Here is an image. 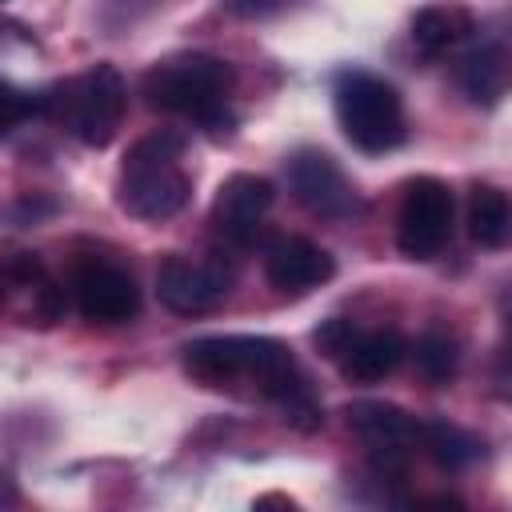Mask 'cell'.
<instances>
[{"label": "cell", "mask_w": 512, "mask_h": 512, "mask_svg": "<svg viewBox=\"0 0 512 512\" xmlns=\"http://www.w3.org/2000/svg\"><path fill=\"white\" fill-rule=\"evenodd\" d=\"M288 0H228V8L236 12V16H248V20H260V16H272V12H280Z\"/></svg>", "instance_id": "cell-20"}, {"label": "cell", "mask_w": 512, "mask_h": 512, "mask_svg": "<svg viewBox=\"0 0 512 512\" xmlns=\"http://www.w3.org/2000/svg\"><path fill=\"white\" fill-rule=\"evenodd\" d=\"M468 236L480 248H504L508 228H512V208L508 196L496 184H476L468 196Z\"/></svg>", "instance_id": "cell-16"}, {"label": "cell", "mask_w": 512, "mask_h": 512, "mask_svg": "<svg viewBox=\"0 0 512 512\" xmlns=\"http://www.w3.org/2000/svg\"><path fill=\"white\" fill-rule=\"evenodd\" d=\"M276 200V188L272 180L256 176V172H236L228 176L220 188H216V200H212V232L228 244V248H252L256 236H260V224L268 216Z\"/></svg>", "instance_id": "cell-12"}, {"label": "cell", "mask_w": 512, "mask_h": 512, "mask_svg": "<svg viewBox=\"0 0 512 512\" xmlns=\"http://www.w3.org/2000/svg\"><path fill=\"white\" fill-rule=\"evenodd\" d=\"M456 200L452 188L436 176H416L404 184L400 212H396V244L408 260H432L452 240Z\"/></svg>", "instance_id": "cell-7"}, {"label": "cell", "mask_w": 512, "mask_h": 512, "mask_svg": "<svg viewBox=\"0 0 512 512\" xmlns=\"http://www.w3.org/2000/svg\"><path fill=\"white\" fill-rule=\"evenodd\" d=\"M468 32V12L452 4H428L412 20V48L420 60H440Z\"/></svg>", "instance_id": "cell-15"}, {"label": "cell", "mask_w": 512, "mask_h": 512, "mask_svg": "<svg viewBox=\"0 0 512 512\" xmlns=\"http://www.w3.org/2000/svg\"><path fill=\"white\" fill-rule=\"evenodd\" d=\"M180 364L192 380L212 388L240 384V380L252 384L260 396H268L284 412L288 424L304 432L324 420L292 348L272 336H200L180 348Z\"/></svg>", "instance_id": "cell-1"}, {"label": "cell", "mask_w": 512, "mask_h": 512, "mask_svg": "<svg viewBox=\"0 0 512 512\" xmlns=\"http://www.w3.org/2000/svg\"><path fill=\"white\" fill-rule=\"evenodd\" d=\"M228 292H232V268L216 256L192 260V256L172 252L156 268V296L164 308H172L180 316H200V312L216 308Z\"/></svg>", "instance_id": "cell-10"}, {"label": "cell", "mask_w": 512, "mask_h": 512, "mask_svg": "<svg viewBox=\"0 0 512 512\" xmlns=\"http://www.w3.org/2000/svg\"><path fill=\"white\" fill-rule=\"evenodd\" d=\"M288 172V192L296 196V204H304L312 216H324V220H340V216H352L360 208V196L352 188V180L344 176V168L320 152V148H300L288 156L284 164Z\"/></svg>", "instance_id": "cell-11"}, {"label": "cell", "mask_w": 512, "mask_h": 512, "mask_svg": "<svg viewBox=\"0 0 512 512\" xmlns=\"http://www.w3.org/2000/svg\"><path fill=\"white\" fill-rule=\"evenodd\" d=\"M0 300H4V288H0Z\"/></svg>", "instance_id": "cell-22"}, {"label": "cell", "mask_w": 512, "mask_h": 512, "mask_svg": "<svg viewBox=\"0 0 512 512\" xmlns=\"http://www.w3.org/2000/svg\"><path fill=\"white\" fill-rule=\"evenodd\" d=\"M184 140L176 132H148L140 136L124 160L116 180V204L148 224L172 220L192 200V176L180 164Z\"/></svg>", "instance_id": "cell-3"}, {"label": "cell", "mask_w": 512, "mask_h": 512, "mask_svg": "<svg viewBox=\"0 0 512 512\" xmlns=\"http://www.w3.org/2000/svg\"><path fill=\"white\" fill-rule=\"evenodd\" d=\"M456 80H460V88H464V96H468L472 104L492 108V104L504 96V88H508V60H504V48L492 44V40H488V44H476V48L460 60Z\"/></svg>", "instance_id": "cell-14"}, {"label": "cell", "mask_w": 512, "mask_h": 512, "mask_svg": "<svg viewBox=\"0 0 512 512\" xmlns=\"http://www.w3.org/2000/svg\"><path fill=\"white\" fill-rule=\"evenodd\" d=\"M232 64L208 52H184L172 60H160L144 76V96L152 108L192 120L212 136L232 132L228 116V96H232Z\"/></svg>", "instance_id": "cell-2"}, {"label": "cell", "mask_w": 512, "mask_h": 512, "mask_svg": "<svg viewBox=\"0 0 512 512\" xmlns=\"http://www.w3.org/2000/svg\"><path fill=\"white\" fill-rule=\"evenodd\" d=\"M32 108H36L32 96H24V92H16L8 80H0V136H4L8 128H16Z\"/></svg>", "instance_id": "cell-19"}, {"label": "cell", "mask_w": 512, "mask_h": 512, "mask_svg": "<svg viewBox=\"0 0 512 512\" xmlns=\"http://www.w3.org/2000/svg\"><path fill=\"white\" fill-rule=\"evenodd\" d=\"M0 4H4V0H0Z\"/></svg>", "instance_id": "cell-23"}, {"label": "cell", "mask_w": 512, "mask_h": 512, "mask_svg": "<svg viewBox=\"0 0 512 512\" xmlns=\"http://www.w3.org/2000/svg\"><path fill=\"white\" fill-rule=\"evenodd\" d=\"M264 276L276 292L304 296L336 276V260L304 236H276L264 248Z\"/></svg>", "instance_id": "cell-13"}, {"label": "cell", "mask_w": 512, "mask_h": 512, "mask_svg": "<svg viewBox=\"0 0 512 512\" xmlns=\"http://www.w3.org/2000/svg\"><path fill=\"white\" fill-rule=\"evenodd\" d=\"M16 500V488H12V480L0 472V504H12Z\"/></svg>", "instance_id": "cell-21"}, {"label": "cell", "mask_w": 512, "mask_h": 512, "mask_svg": "<svg viewBox=\"0 0 512 512\" xmlns=\"http://www.w3.org/2000/svg\"><path fill=\"white\" fill-rule=\"evenodd\" d=\"M332 108L340 132L360 152H392L408 136L400 92L372 72H340L332 88Z\"/></svg>", "instance_id": "cell-4"}, {"label": "cell", "mask_w": 512, "mask_h": 512, "mask_svg": "<svg viewBox=\"0 0 512 512\" xmlns=\"http://www.w3.org/2000/svg\"><path fill=\"white\" fill-rule=\"evenodd\" d=\"M344 416H348V428L360 436V444L372 452L376 472L400 476L408 456L420 444V420L388 400H356L344 408Z\"/></svg>", "instance_id": "cell-9"}, {"label": "cell", "mask_w": 512, "mask_h": 512, "mask_svg": "<svg viewBox=\"0 0 512 512\" xmlns=\"http://www.w3.org/2000/svg\"><path fill=\"white\" fill-rule=\"evenodd\" d=\"M412 360H416V372L428 380V384H448L460 368V344L452 332L444 328H428L416 348H412Z\"/></svg>", "instance_id": "cell-18"}, {"label": "cell", "mask_w": 512, "mask_h": 512, "mask_svg": "<svg viewBox=\"0 0 512 512\" xmlns=\"http://www.w3.org/2000/svg\"><path fill=\"white\" fill-rule=\"evenodd\" d=\"M316 344L356 384H376L392 376L408 356V344L396 328H356L352 320H340V316L316 328Z\"/></svg>", "instance_id": "cell-6"}, {"label": "cell", "mask_w": 512, "mask_h": 512, "mask_svg": "<svg viewBox=\"0 0 512 512\" xmlns=\"http://www.w3.org/2000/svg\"><path fill=\"white\" fill-rule=\"evenodd\" d=\"M420 448L444 468V472H460L480 456V440L472 432H464L460 424L448 420H420Z\"/></svg>", "instance_id": "cell-17"}, {"label": "cell", "mask_w": 512, "mask_h": 512, "mask_svg": "<svg viewBox=\"0 0 512 512\" xmlns=\"http://www.w3.org/2000/svg\"><path fill=\"white\" fill-rule=\"evenodd\" d=\"M68 296L76 312L92 324H128L140 312V288L132 272L104 256H84L72 264Z\"/></svg>", "instance_id": "cell-8"}, {"label": "cell", "mask_w": 512, "mask_h": 512, "mask_svg": "<svg viewBox=\"0 0 512 512\" xmlns=\"http://www.w3.org/2000/svg\"><path fill=\"white\" fill-rule=\"evenodd\" d=\"M48 108L72 140H80L84 148H104V144H112V136L124 120L128 84L112 64H92V68L76 72L72 80H64L56 88V96H48Z\"/></svg>", "instance_id": "cell-5"}]
</instances>
